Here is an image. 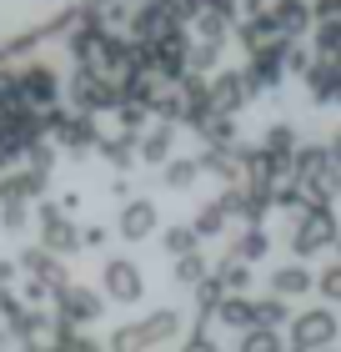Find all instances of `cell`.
Masks as SVG:
<instances>
[{
    "label": "cell",
    "mask_w": 341,
    "mask_h": 352,
    "mask_svg": "<svg viewBox=\"0 0 341 352\" xmlns=\"http://www.w3.org/2000/svg\"><path fill=\"white\" fill-rule=\"evenodd\" d=\"M336 262H341V242H336Z\"/></svg>",
    "instance_id": "50"
},
{
    "label": "cell",
    "mask_w": 341,
    "mask_h": 352,
    "mask_svg": "<svg viewBox=\"0 0 341 352\" xmlns=\"http://www.w3.org/2000/svg\"><path fill=\"white\" fill-rule=\"evenodd\" d=\"M327 151H331V162L341 166V126H336V131H331V141H327Z\"/></svg>",
    "instance_id": "48"
},
{
    "label": "cell",
    "mask_w": 341,
    "mask_h": 352,
    "mask_svg": "<svg viewBox=\"0 0 341 352\" xmlns=\"http://www.w3.org/2000/svg\"><path fill=\"white\" fill-rule=\"evenodd\" d=\"M30 217H36V206H0V232L21 236V232L30 227Z\"/></svg>",
    "instance_id": "39"
},
{
    "label": "cell",
    "mask_w": 341,
    "mask_h": 352,
    "mask_svg": "<svg viewBox=\"0 0 341 352\" xmlns=\"http://www.w3.org/2000/svg\"><path fill=\"white\" fill-rule=\"evenodd\" d=\"M316 66V51L306 41H286V71H296V76H306Z\"/></svg>",
    "instance_id": "38"
},
{
    "label": "cell",
    "mask_w": 341,
    "mask_h": 352,
    "mask_svg": "<svg viewBox=\"0 0 341 352\" xmlns=\"http://www.w3.org/2000/svg\"><path fill=\"white\" fill-rule=\"evenodd\" d=\"M36 232H40V247L51 252V257H60V262L75 257V252H86V247H80V221L60 212L56 197L36 201Z\"/></svg>",
    "instance_id": "3"
},
{
    "label": "cell",
    "mask_w": 341,
    "mask_h": 352,
    "mask_svg": "<svg viewBox=\"0 0 341 352\" xmlns=\"http://www.w3.org/2000/svg\"><path fill=\"white\" fill-rule=\"evenodd\" d=\"M106 197L116 201V206H126L131 201V182H126V176H110V186H106Z\"/></svg>",
    "instance_id": "44"
},
{
    "label": "cell",
    "mask_w": 341,
    "mask_h": 352,
    "mask_svg": "<svg viewBox=\"0 0 341 352\" xmlns=\"http://www.w3.org/2000/svg\"><path fill=\"white\" fill-rule=\"evenodd\" d=\"M191 227H196V236L206 242V236H221L226 227H231V217H226V206L211 197V201H201L196 212H191Z\"/></svg>",
    "instance_id": "29"
},
{
    "label": "cell",
    "mask_w": 341,
    "mask_h": 352,
    "mask_svg": "<svg viewBox=\"0 0 341 352\" xmlns=\"http://www.w3.org/2000/svg\"><path fill=\"white\" fill-rule=\"evenodd\" d=\"M336 332H341V317L331 307H306L286 327V352H331Z\"/></svg>",
    "instance_id": "4"
},
{
    "label": "cell",
    "mask_w": 341,
    "mask_h": 352,
    "mask_svg": "<svg viewBox=\"0 0 341 352\" xmlns=\"http://www.w3.org/2000/svg\"><path fill=\"white\" fill-rule=\"evenodd\" d=\"M201 171H206L201 156H176L171 166H161V186H166V191H191L201 182Z\"/></svg>",
    "instance_id": "24"
},
{
    "label": "cell",
    "mask_w": 341,
    "mask_h": 352,
    "mask_svg": "<svg viewBox=\"0 0 341 352\" xmlns=\"http://www.w3.org/2000/svg\"><path fill=\"white\" fill-rule=\"evenodd\" d=\"M0 352H5V342H0Z\"/></svg>",
    "instance_id": "51"
},
{
    "label": "cell",
    "mask_w": 341,
    "mask_h": 352,
    "mask_svg": "<svg viewBox=\"0 0 341 352\" xmlns=\"http://www.w3.org/2000/svg\"><path fill=\"white\" fill-rule=\"evenodd\" d=\"M216 322L221 327H236V332H251L256 327V297H226Z\"/></svg>",
    "instance_id": "30"
},
{
    "label": "cell",
    "mask_w": 341,
    "mask_h": 352,
    "mask_svg": "<svg viewBox=\"0 0 341 352\" xmlns=\"http://www.w3.org/2000/svg\"><path fill=\"white\" fill-rule=\"evenodd\" d=\"M15 277H21V262H15V257H0V287H10V292H15Z\"/></svg>",
    "instance_id": "46"
},
{
    "label": "cell",
    "mask_w": 341,
    "mask_h": 352,
    "mask_svg": "<svg viewBox=\"0 0 341 352\" xmlns=\"http://www.w3.org/2000/svg\"><path fill=\"white\" fill-rule=\"evenodd\" d=\"M40 41H45V30H40V25H25V30H15V36L0 41V51H5V60H21V56L36 51Z\"/></svg>",
    "instance_id": "34"
},
{
    "label": "cell",
    "mask_w": 341,
    "mask_h": 352,
    "mask_svg": "<svg viewBox=\"0 0 341 352\" xmlns=\"http://www.w3.org/2000/svg\"><path fill=\"white\" fill-rule=\"evenodd\" d=\"M181 30H186V15L176 0H145V6H136V21H131L136 45H161L171 36H181Z\"/></svg>",
    "instance_id": "5"
},
{
    "label": "cell",
    "mask_w": 341,
    "mask_h": 352,
    "mask_svg": "<svg viewBox=\"0 0 341 352\" xmlns=\"http://www.w3.org/2000/svg\"><path fill=\"white\" fill-rule=\"evenodd\" d=\"M196 136L206 141V151H231V146H241V141H236V116H211V121L196 126Z\"/></svg>",
    "instance_id": "28"
},
{
    "label": "cell",
    "mask_w": 341,
    "mask_h": 352,
    "mask_svg": "<svg viewBox=\"0 0 341 352\" xmlns=\"http://www.w3.org/2000/svg\"><path fill=\"white\" fill-rule=\"evenodd\" d=\"M45 191H51V176L25 162L0 176V206H36V201H45Z\"/></svg>",
    "instance_id": "12"
},
{
    "label": "cell",
    "mask_w": 341,
    "mask_h": 352,
    "mask_svg": "<svg viewBox=\"0 0 341 352\" xmlns=\"http://www.w3.org/2000/svg\"><path fill=\"white\" fill-rule=\"evenodd\" d=\"M56 201H60V212H66V217H75V212H80V206H86V201H80V191H60V197H56Z\"/></svg>",
    "instance_id": "47"
},
{
    "label": "cell",
    "mask_w": 341,
    "mask_h": 352,
    "mask_svg": "<svg viewBox=\"0 0 341 352\" xmlns=\"http://www.w3.org/2000/svg\"><path fill=\"white\" fill-rule=\"evenodd\" d=\"M191 302H196V322L206 327V322H216L221 317V302H226V287L211 277V282H201L196 292H191Z\"/></svg>",
    "instance_id": "31"
},
{
    "label": "cell",
    "mask_w": 341,
    "mask_h": 352,
    "mask_svg": "<svg viewBox=\"0 0 341 352\" xmlns=\"http://www.w3.org/2000/svg\"><path fill=\"white\" fill-rule=\"evenodd\" d=\"M15 262H21V277H25V282H40L51 297L71 287V272H66V262H60V257H51V252H45L40 242L21 247V252H15Z\"/></svg>",
    "instance_id": "10"
},
{
    "label": "cell",
    "mask_w": 341,
    "mask_h": 352,
    "mask_svg": "<svg viewBox=\"0 0 341 352\" xmlns=\"http://www.w3.org/2000/svg\"><path fill=\"white\" fill-rule=\"evenodd\" d=\"M316 292L327 297V307H331V302H341V262L321 267V277H316Z\"/></svg>",
    "instance_id": "40"
},
{
    "label": "cell",
    "mask_w": 341,
    "mask_h": 352,
    "mask_svg": "<svg viewBox=\"0 0 341 352\" xmlns=\"http://www.w3.org/2000/svg\"><path fill=\"white\" fill-rule=\"evenodd\" d=\"M101 297L106 302H121V307H136V302L145 297V272L136 257H126V252H116V257L101 262Z\"/></svg>",
    "instance_id": "7"
},
{
    "label": "cell",
    "mask_w": 341,
    "mask_h": 352,
    "mask_svg": "<svg viewBox=\"0 0 341 352\" xmlns=\"http://www.w3.org/2000/svg\"><path fill=\"white\" fill-rule=\"evenodd\" d=\"M161 252H171V262H181V257H196L201 252V236L191 221H176V227L161 232Z\"/></svg>",
    "instance_id": "26"
},
{
    "label": "cell",
    "mask_w": 341,
    "mask_h": 352,
    "mask_svg": "<svg viewBox=\"0 0 341 352\" xmlns=\"http://www.w3.org/2000/svg\"><path fill=\"white\" fill-rule=\"evenodd\" d=\"M110 242V227H101V221H86V227H80V247L86 252H101Z\"/></svg>",
    "instance_id": "42"
},
{
    "label": "cell",
    "mask_w": 341,
    "mask_h": 352,
    "mask_svg": "<svg viewBox=\"0 0 341 352\" xmlns=\"http://www.w3.org/2000/svg\"><path fill=\"white\" fill-rule=\"evenodd\" d=\"M25 166H36V171H45V176H51V166H56V146H51V141H40V146L25 156Z\"/></svg>",
    "instance_id": "43"
},
{
    "label": "cell",
    "mask_w": 341,
    "mask_h": 352,
    "mask_svg": "<svg viewBox=\"0 0 341 352\" xmlns=\"http://www.w3.org/2000/svg\"><path fill=\"white\" fill-rule=\"evenodd\" d=\"M236 41H241V51H246V56H261V51H276V45H286L281 25H276L266 10H261V15H246V21L236 25Z\"/></svg>",
    "instance_id": "16"
},
{
    "label": "cell",
    "mask_w": 341,
    "mask_h": 352,
    "mask_svg": "<svg viewBox=\"0 0 341 352\" xmlns=\"http://www.w3.org/2000/svg\"><path fill=\"white\" fill-rule=\"evenodd\" d=\"M171 272H176V282H181V287H191V292H196V287H201V282H211V267H206V252H196V257H181V262H176Z\"/></svg>",
    "instance_id": "36"
},
{
    "label": "cell",
    "mask_w": 341,
    "mask_h": 352,
    "mask_svg": "<svg viewBox=\"0 0 341 352\" xmlns=\"http://www.w3.org/2000/svg\"><path fill=\"white\" fill-rule=\"evenodd\" d=\"M51 332H56V317L45 312V307H25V302H21V312L5 317V338L21 342V352L25 347H45L40 338H51Z\"/></svg>",
    "instance_id": "13"
},
{
    "label": "cell",
    "mask_w": 341,
    "mask_h": 352,
    "mask_svg": "<svg viewBox=\"0 0 341 352\" xmlns=\"http://www.w3.org/2000/svg\"><path fill=\"white\" fill-rule=\"evenodd\" d=\"M141 338H145V347H166V342H176V338H181V327H186V317L181 312H176V307H156V312H145L141 317Z\"/></svg>",
    "instance_id": "18"
},
{
    "label": "cell",
    "mask_w": 341,
    "mask_h": 352,
    "mask_svg": "<svg viewBox=\"0 0 341 352\" xmlns=\"http://www.w3.org/2000/svg\"><path fill=\"white\" fill-rule=\"evenodd\" d=\"M301 86H306V101L311 106H336L341 101V60H321L316 56V66L301 76Z\"/></svg>",
    "instance_id": "15"
},
{
    "label": "cell",
    "mask_w": 341,
    "mask_h": 352,
    "mask_svg": "<svg viewBox=\"0 0 341 352\" xmlns=\"http://www.w3.org/2000/svg\"><path fill=\"white\" fill-rule=\"evenodd\" d=\"M136 151H141V166H156V171H161V166H171V162H176V126L156 121L151 131L141 136V146H136Z\"/></svg>",
    "instance_id": "20"
},
{
    "label": "cell",
    "mask_w": 341,
    "mask_h": 352,
    "mask_svg": "<svg viewBox=\"0 0 341 352\" xmlns=\"http://www.w3.org/2000/svg\"><path fill=\"white\" fill-rule=\"evenodd\" d=\"M336 242H341V217H336V206H311V212H301L296 221H291V236H286L291 262H311L316 252H331Z\"/></svg>",
    "instance_id": "1"
},
{
    "label": "cell",
    "mask_w": 341,
    "mask_h": 352,
    "mask_svg": "<svg viewBox=\"0 0 341 352\" xmlns=\"http://www.w3.org/2000/svg\"><path fill=\"white\" fill-rule=\"evenodd\" d=\"M266 287H271V297L291 302V297H306V292H311L316 277H311V267H306V262H276V267L266 272Z\"/></svg>",
    "instance_id": "17"
},
{
    "label": "cell",
    "mask_w": 341,
    "mask_h": 352,
    "mask_svg": "<svg viewBox=\"0 0 341 352\" xmlns=\"http://www.w3.org/2000/svg\"><path fill=\"white\" fill-rule=\"evenodd\" d=\"M106 352H151V347H145V338H141L136 322H126V327H116L106 338Z\"/></svg>",
    "instance_id": "37"
},
{
    "label": "cell",
    "mask_w": 341,
    "mask_h": 352,
    "mask_svg": "<svg viewBox=\"0 0 341 352\" xmlns=\"http://www.w3.org/2000/svg\"><path fill=\"white\" fill-rule=\"evenodd\" d=\"M15 76H21V96L30 111H56L60 96H66V81H60V71L51 66V60H25V66H15Z\"/></svg>",
    "instance_id": "8"
},
{
    "label": "cell",
    "mask_w": 341,
    "mask_h": 352,
    "mask_svg": "<svg viewBox=\"0 0 341 352\" xmlns=\"http://www.w3.org/2000/svg\"><path fill=\"white\" fill-rule=\"evenodd\" d=\"M126 6H145V0H126Z\"/></svg>",
    "instance_id": "49"
},
{
    "label": "cell",
    "mask_w": 341,
    "mask_h": 352,
    "mask_svg": "<svg viewBox=\"0 0 341 352\" xmlns=\"http://www.w3.org/2000/svg\"><path fill=\"white\" fill-rule=\"evenodd\" d=\"M141 136H126V131H106L101 136V146H95V156L110 166V171H131L136 162H141Z\"/></svg>",
    "instance_id": "21"
},
{
    "label": "cell",
    "mask_w": 341,
    "mask_h": 352,
    "mask_svg": "<svg viewBox=\"0 0 341 352\" xmlns=\"http://www.w3.org/2000/svg\"><path fill=\"white\" fill-rule=\"evenodd\" d=\"M311 10H316V25L321 21H341V0H311Z\"/></svg>",
    "instance_id": "45"
},
{
    "label": "cell",
    "mask_w": 341,
    "mask_h": 352,
    "mask_svg": "<svg viewBox=\"0 0 341 352\" xmlns=\"http://www.w3.org/2000/svg\"><path fill=\"white\" fill-rule=\"evenodd\" d=\"M191 25H196V41H206V45H226V41L236 36V21L226 10H201Z\"/></svg>",
    "instance_id": "25"
},
{
    "label": "cell",
    "mask_w": 341,
    "mask_h": 352,
    "mask_svg": "<svg viewBox=\"0 0 341 352\" xmlns=\"http://www.w3.org/2000/svg\"><path fill=\"white\" fill-rule=\"evenodd\" d=\"M261 151L271 156V162L291 166V162H296V151H301L296 126H291V121H271V126H266V136H261Z\"/></svg>",
    "instance_id": "22"
},
{
    "label": "cell",
    "mask_w": 341,
    "mask_h": 352,
    "mask_svg": "<svg viewBox=\"0 0 341 352\" xmlns=\"http://www.w3.org/2000/svg\"><path fill=\"white\" fill-rule=\"evenodd\" d=\"M296 317H291V307L281 297H256V327L261 332H276V327H291Z\"/></svg>",
    "instance_id": "33"
},
{
    "label": "cell",
    "mask_w": 341,
    "mask_h": 352,
    "mask_svg": "<svg viewBox=\"0 0 341 352\" xmlns=\"http://www.w3.org/2000/svg\"><path fill=\"white\" fill-rule=\"evenodd\" d=\"M66 101L80 116H101V111H116L126 96H121V86H110L106 76H95V71H71L66 76Z\"/></svg>",
    "instance_id": "6"
},
{
    "label": "cell",
    "mask_w": 341,
    "mask_h": 352,
    "mask_svg": "<svg viewBox=\"0 0 341 352\" xmlns=\"http://www.w3.org/2000/svg\"><path fill=\"white\" fill-rule=\"evenodd\" d=\"M101 317H106V297L95 292V287L71 282L66 292H56V322H66V327H91V322H101Z\"/></svg>",
    "instance_id": "9"
},
{
    "label": "cell",
    "mask_w": 341,
    "mask_h": 352,
    "mask_svg": "<svg viewBox=\"0 0 341 352\" xmlns=\"http://www.w3.org/2000/svg\"><path fill=\"white\" fill-rule=\"evenodd\" d=\"M221 51H226V45L196 41V45H191V76H206V81H211V76H221Z\"/></svg>",
    "instance_id": "35"
},
{
    "label": "cell",
    "mask_w": 341,
    "mask_h": 352,
    "mask_svg": "<svg viewBox=\"0 0 341 352\" xmlns=\"http://www.w3.org/2000/svg\"><path fill=\"white\" fill-rule=\"evenodd\" d=\"M251 96H256V86L246 81V71H221V76H211V106H216V116H236Z\"/></svg>",
    "instance_id": "14"
},
{
    "label": "cell",
    "mask_w": 341,
    "mask_h": 352,
    "mask_svg": "<svg viewBox=\"0 0 341 352\" xmlns=\"http://www.w3.org/2000/svg\"><path fill=\"white\" fill-rule=\"evenodd\" d=\"M45 136L56 141V151H66V156H91L95 146H101V126H95V116H80V111L71 106H56V111H45Z\"/></svg>",
    "instance_id": "2"
},
{
    "label": "cell",
    "mask_w": 341,
    "mask_h": 352,
    "mask_svg": "<svg viewBox=\"0 0 341 352\" xmlns=\"http://www.w3.org/2000/svg\"><path fill=\"white\" fill-rule=\"evenodd\" d=\"M266 252H271V232H266V227H241L226 257H236V262L256 267V262H266Z\"/></svg>",
    "instance_id": "23"
},
{
    "label": "cell",
    "mask_w": 341,
    "mask_h": 352,
    "mask_svg": "<svg viewBox=\"0 0 341 352\" xmlns=\"http://www.w3.org/2000/svg\"><path fill=\"white\" fill-rule=\"evenodd\" d=\"M246 81L256 91H276L286 81V45H276V51H261V56H246Z\"/></svg>",
    "instance_id": "19"
},
{
    "label": "cell",
    "mask_w": 341,
    "mask_h": 352,
    "mask_svg": "<svg viewBox=\"0 0 341 352\" xmlns=\"http://www.w3.org/2000/svg\"><path fill=\"white\" fill-rule=\"evenodd\" d=\"M51 352H106V347L95 342L91 332H80V327H66V322H56V332H51Z\"/></svg>",
    "instance_id": "32"
},
{
    "label": "cell",
    "mask_w": 341,
    "mask_h": 352,
    "mask_svg": "<svg viewBox=\"0 0 341 352\" xmlns=\"http://www.w3.org/2000/svg\"><path fill=\"white\" fill-rule=\"evenodd\" d=\"M176 352H216V338H211V332L196 322V327H191L186 338H181V347H176Z\"/></svg>",
    "instance_id": "41"
},
{
    "label": "cell",
    "mask_w": 341,
    "mask_h": 352,
    "mask_svg": "<svg viewBox=\"0 0 341 352\" xmlns=\"http://www.w3.org/2000/svg\"><path fill=\"white\" fill-rule=\"evenodd\" d=\"M156 232H166L161 227V206L151 201V197H131L126 206H116V236L121 242H151Z\"/></svg>",
    "instance_id": "11"
},
{
    "label": "cell",
    "mask_w": 341,
    "mask_h": 352,
    "mask_svg": "<svg viewBox=\"0 0 341 352\" xmlns=\"http://www.w3.org/2000/svg\"><path fill=\"white\" fill-rule=\"evenodd\" d=\"M211 277L226 287V297H246V292H251V282H256V277H251V267H246V262H236V257H221Z\"/></svg>",
    "instance_id": "27"
}]
</instances>
